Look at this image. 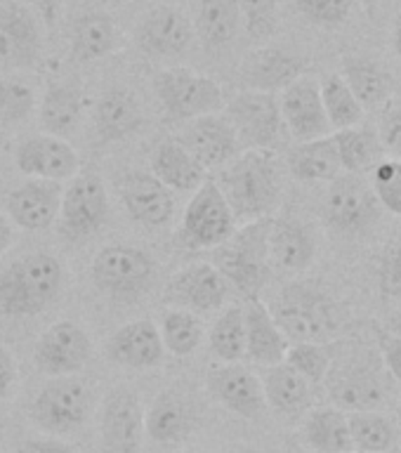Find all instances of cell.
Masks as SVG:
<instances>
[{"mask_svg":"<svg viewBox=\"0 0 401 453\" xmlns=\"http://www.w3.org/2000/svg\"><path fill=\"white\" fill-rule=\"evenodd\" d=\"M215 184L236 222L272 218L281 198V180L274 151H241L220 170Z\"/></svg>","mask_w":401,"mask_h":453,"instance_id":"obj_1","label":"cell"},{"mask_svg":"<svg viewBox=\"0 0 401 453\" xmlns=\"http://www.w3.org/2000/svg\"><path fill=\"white\" fill-rule=\"evenodd\" d=\"M269 311L290 342H333L343 326L331 296L312 281L286 283Z\"/></svg>","mask_w":401,"mask_h":453,"instance_id":"obj_2","label":"cell"},{"mask_svg":"<svg viewBox=\"0 0 401 453\" xmlns=\"http://www.w3.org/2000/svg\"><path fill=\"white\" fill-rule=\"evenodd\" d=\"M64 267L55 255L31 253L0 274V317H35L62 293Z\"/></svg>","mask_w":401,"mask_h":453,"instance_id":"obj_3","label":"cell"},{"mask_svg":"<svg viewBox=\"0 0 401 453\" xmlns=\"http://www.w3.org/2000/svg\"><path fill=\"white\" fill-rule=\"evenodd\" d=\"M272 219H255L246 222L239 232L232 234V239L225 241L222 246L212 248V267L225 276V281L241 290L243 296L260 297V290L269 281L272 265H269V226Z\"/></svg>","mask_w":401,"mask_h":453,"instance_id":"obj_4","label":"cell"},{"mask_svg":"<svg viewBox=\"0 0 401 453\" xmlns=\"http://www.w3.org/2000/svg\"><path fill=\"white\" fill-rule=\"evenodd\" d=\"M326 382L333 406L345 413L381 411L392 395V378L371 352H361V357H350L340 364L333 361Z\"/></svg>","mask_w":401,"mask_h":453,"instance_id":"obj_5","label":"cell"},{"mask_svg":"<svg viewBox=\"0 0 401 453\" xmlns=\"http://www.w3.org/2000/svg\"><path fill=\"white\" fill-rule=\"evenodd\" d=\"M222 116L229 120L241 151H274L286 144V126L279 111V95L241 90L225 102Z\"/></svg>","mask_w":401,"mask_h":453,"instance_id":"obj_6","label":"cell"},{"mask_svg":"<svg viewBox=\"0 0 401 453\" xmlns=\"http://www.w3.org/2000/svg\"><path fill=\"white\" fill-rule=\"evenodd\" d=\"M154 90L166 113L175 120H194L220 113L227 102L218 81L184 66L158 71L154 76Z\"/></svg>","mask_w":401,"mask_h":453,"instance_id":"obj_7","label":"cell"},{"mask_svg":"<svg viewBox=\"0 0 401 453\" xmlns=\"http://www.w3.org/2000/svg\"><path fill=\"white\" fill-rule=\"evenodd\" d=\"M90 416V392L81 378H50L28 406L35 427L50 434H71L81 430Z\"/></svg>","mask_w":401,"mask_h":453,"instance_id":"obj_8","label":"cell"},{"mask_svg":"<svg viewBox=\"0 0 401 453\" xmlns=\"http://www.w3.org/2000/svg\"><path fill=\"white\" fill-rule=\"evenodd\" d=\"M234 232L236 219L229 211V203L215 180H205L184 208L180 243L189 250H212L232 239Z\"/></svg>","mask_w":401,"mask_h":453,"instance_id":"obj_9","label":"cell"},{"mask_svg":"<svg viewBox=\"0 0 401 453\" xmlns=\"http://www.w3.org/2000/svg\"><path fill=\"white\" fill-rule=\"evenodd\" d=\"M59 234L66 241H85L106 225L109 194L97 173H78L62 191Z\"/></svg>","mask_w":401,"mask_h":453,"instance_id":"obj_10","label":"cell"},{"mask_svg":"<svg viewBox=\"0 0 401 453\" xmlns=\"http://www.w3.org/2000/svg\"><path fill=\"white\" fill-rule=\"evenodd\" d=\"M156 274L154 257L137 246L113 243L104 246L90 265V276L99 290L109 296H137Z\"/></svg>","mask_w":401,"mask_h":453,"instance_id":"obj_11","label":"cell"},{"mask_svg":"<svg viewBox=\"0 0 401 453\" xmlns=\"http://www.w3.org/2000/svg\"><path fill=\"white\" fill-rule=\"evenodd\" d=\"M324 198L326 222L340 234H361L381 218V203L364 175L343 173L328 182Z\"/></svg>","mask_w":401,"mask_h":453,"instance_id":"obj_12","label":"cell"},{"mask_svg":"<svg viewBox=\"0 0 401 453\" xmlns=\"http://www.w3.org/2000/svg\"><path fill=\"white\" fill-rule=\"evenodd\" d=\"M92 354L90 335L73 321H57L34 347V364L42 375L66 378L88 366Z\"/></svg>","mask_w":401,"mask_h":453,"instance_id":"obj_13","label":"cell"},{"mask_svg":"<svg viewBox=\"0 0 401 453\" xmlns=\"http://www.w3.org/2000/svg\"><path fill=\"white\" fill-rule=\"evenodd\" d=\"M279 111L290 140L310 142L328 137L333 133L326 119L319 81L314 76H300L279 92Z\"/></svg>","mask_w":401,"mask_h":453,"instance_id":"obj_14","label":"cell"},{"mask_svg":"<svg viewBox=\"0 0 401 453\" xmlns=\"http://www.w3.org/2000/svg\"><path fill=\"white\" fill-rule=\"evenodd\" d=\"M173 140L182 144L204 170L225 168L227 163H232L241 154L239 140L229 120L220 113L187 120V126Z\"/></svg>","mask_w":401,"mask_h":453,"instance_id":"obj_15","label":"cell"},{"mask_svg":"<svg viewBox=\"0 0 401 453\" xmlns=\"http://www.w3.org/2000/svg\"><path fill=\"white\" fill-rule=\"evenodd\" d=\"M205 388L211 396L239 418L258 420L267 409L260 378L251 368L236 364H215L205 375Z\"/></svg>","mask_w":401,"mask_h":453,"instance_id":"obj_16","label":"cell"},{"mask_svg":"<svg viewBox=\"0 0 401 453\" xmlns=\"http://www.w3.org/2000/svg\"><path fill=\"white\" fill-rule=\"evenodd\" d=\"M144 434V411L137 392L113 388L102 409V453H137Z\"/></svg>","mask_w":401,"mask_h":453,"instance_id":"obj_17","label":"cell"},{"mask_svg":"<svg viewBox=\"0 0 401 453\" xmlns=\"http://www.w3.org/2000/svg\"><path fill=\"white\" fill-rule=\"evenodd\" d=\"M14 165L21 175L62 184L64 180L78 175L81 158L69 142L42 133L21 142L14 151Z\"/></svg>","mask_w":401,"mask_h":453,"instance_id":"obj_18","label":"cell"},{"mask_svg":"<svg viewBox=\"0 0 401 453\" xmlns=\"http://www.w3.org/2000/svg\"><path fill=\"white\" fill-rule=\"evenodd\" d=\"M42 52L41 27L35 14L17 0L0 5V66L28 69Z\"/></svg>","mask_w":401,"mask_h":453,"instance_id":"obj_19","label":"cell"},{"mask_svg":"<svg viewBox=\"0 0 401 453\" xmlns=\"http://www.w3.org/2000/svg\"><path fill=\"white\" fill-rule=\"evenodd\" d=\"M229 296V283L218 269L205 262L177 272L163 290V303L187 311H212Z\"/></svg>","mask_w":401,"mask_h":453,"instance_id":"obj_20","label":"cell"},{"mask_svg":"<svg viewBox=\"0 0 401 453\" xmlns=\"http://www.w3.org/2000/svg\"><path fill=\"white\" fill-rule=\"evenodd\" d=\"M307 59L286 52L281 48H255L251 50L239 66V78L243 90L269 92L279 95L286 90L293 81L305 76Z\"/></svg>","mask_w":401,"mask_h":453,"instance_id":"obj_21","label":"cell"},{"mask_svg":"<svg viewBox=\"0 0 401 453\" xmlns=\"http://www.w3.org/2000/svg\"><path fill=\"white\" fill-rule=\"evenodd\" d=\"M119 194L127 215L149 229L168 225L173 219V212H175L173 191L158 182L151 173L135 170L123 175L119 182Z\"/></svg>","mask_w":401,"mask_h":453,"instance_id":"obj_22","label":"cell"},{"mask_svg":"<svg viewBox=\"0 0 401 453\" xmlns=\"http://www.w3.org/2000/svg\"><path fill=\"white\" fill-rule=\"evenodd\" d=\"M64 187L59 182L28 180L5 196V211L27 232H42L57 222Z\"/></svg>","mask_w":401,"mask_h":453,"instance_id":"obj_23","label":"cell"},{"mask_svg":"<svg viewBox=\"0 0 401 453\" xmlns=\"http://www.w3.org/2000/svg\"><path fill=\"white\" fill-rule=\"evenodd\" d=\"M191 24L187 14L175 7L161 5L144 14L135 31V41L144 55L175 57L182 55L191 42Z\"/></svg>","mask_w":401,"mask_h":453,"instance_id":"obj_24","label":"cell"},{"mask_svg":"<svg viewBox=\"0 0 401 453\" xmlns=\"http://www.w3.org/2000/svg\"><path fill=\"white\" fill-rule=\"evenodd\" d=\"M163 340L158 335V326L149 319L130 321L123 328L113 333L106 342V357L119 366L135 368H154L163 361Z\"/></svg>","mask_w":401,"mask_h":453,"instance_id":"obj_25","label":"cell"},{"mask_svg":"<svg viewBox=\"0 0 401 453\" xmlns=\"http://www.w3.org/2000/svg\"><path fill=\"white\" fill-rule=\"evenodd\" d=\"M243 324H246V359L262 368L276 366L286 359L290 340L283 335L260 297H251L243 304Z\"/></svg>","mask_w":401,"mask_h":453,"instance_id":"obj_26","label":"cell"},{"mask_svg":"<svg viewBox=\"0 0 401 453\" xmlns=\"http://www.w3.org/2000/svg\"><path fill=\"white\" fill-rule=\"evenodd\" d=\"M269 265L283 272H303L317 255V241L303 222L293 218L272 219L269 226Z\"/></svg>","mask_w":401,"mask_h":453,"instance_id":"obj_27","label":"cell"},{"mask_svg":"<svg viewBox=\"0 0 401 453\" xmlns=\"http://www.w3.org/2000/svg\"><path fill=\"white\" fill-rule=\"evenodd\" d=\"M265 402L274 413L283 418H297L307 413L314 402V385L281 361L276 366L265 368L262 375Z\"/></svg>","mask_w":401,"mask_h":453,"instance_id":"obj_28","label":"cell"},{"mask_svg":"<svg viewBox=\"0 0 401 453\" xmlns=\"http://www.w3.org/2000/svg\"><path fill=\"white\" fill-rule=\"evenodd\" d=\"M119 27L112 14L90 10L73 19L69 34V55L73 62H97L119 48Z\"/></svg>","mask_w":401,"mask_h":453,"instance_id":"obj_29","label":"cell"},{"mask_svg":"<svg viewBox=\"0 0 401 453\" xmlns=\"http://www.w3.org/2000/svg\"><path fill=\"white\" fill-rule=\"evenodd\" d=\"M290 175L300 182H333L340 177L343 163H340L338 147L333 142V133L328 137H319L310 142H296L286 154Z\"/></svg>","mask_w":401,"mask_h":453,"instance_id":"obj_30","label":"cell"},{"mask_svg":"<svg viewBox=\"0 0 401 453\" xmlns=\"http://www.w3.org/2000/svg\"><path fill=\"white\" fill-rule=\"evenodd\" d=\"M343 81L352 90L354 97L359 99L364 111L385 106L392 99V92H395L392 73L382 64L366 59V57H343Z\"/></svg>","mask_w":401,"mask_h":453,"instance_id":"obj_31","label":"cell"},{"mask_svg":"<svg viewBox=\"0 0 401 453\" xmlns=\"http://www.w3.org/2000/svg\"><path fill=\"white\" fill-rule=\"evenodd\" d=\"M92 120L102 142L123 140L142 126L140 102L135 99L133 92L120 88L106 90L95 104Z\"/></svg>","mask_w":401,"mask_h":453,"instance_id":"obj_32","label":"cell"},{"mask_svg":"<svg viewBox=\"0 0 401 453\" xmlns=\"http://www.w3.org/2000/svg\"><path fill=\"white\" fill-rule=\"evenodd\" d=\"M151 175L170 191H197L208 180L205 170L173 137L156 147L151 156Z\"/></svg>","mask_w":401,"mask_h":453,"instance_id":"obj_33","label":"cell"},{"mask_svg":"<svg viewBox=\"0 0 401 453\" xmlns=\"http://www.w3.org/2000/svg\"><path fill=\"white\" fill-rule=\"evenodd\" d=\"M303 441L314 453H352L350 420L345 411L319 406L307 411L303 423Z\"/></svg>","mask_w":401,"mask_h":453,"instance_id":"obj_34","label":"cell"},{"mask_svg":"<svg viewBox=\"0 0 401 453\" xmlns=\"http://www.w3.org/2000/svg\"><path fill=\"white\" fill-rule=\"evenodd\" d=\"M333 142L338 147L343 170L352 173V175H366L388 158L381 137L375 133V126L359 123L347 130H338V133H333Z\"/></svg>","mask_w":401,"mask_h":453,"instance_id":"obj_35","label":"cell"},{"mask_svg":"<svg viewBox=\"0 0 401 453\" xmlns=\"http://www.w3.org/2000/svg\"><path fill=\"white\" fill-rule=\"evenodd\" d=\"M83 116L81 90L66 83H50L41 102V127L45 134L66 140L76 133Z\"/></svg>","mask_w":401,"mask_h":453,"instance_id":"obj_36","label":"cell"},{"mask_svg":"<svg viewBox=\"0 0 401 453\" xmlns=\"http://www.w3.org/2000/svg\"><path fill=\"white\" fill-rule=\"evenodd\" d=\"M194 427L189 403L177 395H161L144 413V432L158 444H177Z\"/></svg>","mask_w":401,"mask_h":453,"instance_id":"obj_37","label":"cell"},{"mask_svg":"<svg viewBox=\"0 0 401 453\" xmlns=\"http://www.w3.org/2000/svg\"><path fill=\"white\" fill-rule=\"evenodd\" d=\"M352 451L357 453H395L399 446V427L381 411L347 413Z\"/></svg>","mask_w":401,"mask_h":453,"instance_id":"obj_38","label":"cell"},{"mask_svg":"<svg viewBox=\"0 0 401 453\" xmlns=\"http://www.w3.org/2000/svg\"><path fill=\"white\" fill-rule=\"evenodd\" d=\"M239 21L236 0H198L197 34L205 48H227L236 38Z\"/></svg>","mask_w":401,"mask_h":453,"instance_id":"obj_39","label":"cell"},{"mask_svg":"<svg viewBox=\"0 0 401 453\" xmlns=\"http://www.w3.org/2000/svg\"><path fill=\"white\" fill-rule=\"evenodd\" d=\"M319 92H321V104H324L326 119L333 133L347 130L364 123V106L354 97L352 90L347 88L343 76L338 73H326L319 78Z\"/></svg>","mask_w":401,"mask_h":453,"instance_id":"obj_40","label":"cell"},{"mask_svg":"<svg viewBox=\"0 0 401 453\" xmlns=\"http://www.w3.org/2000/svg\"><path fill=\"white\" fill-rule=\"evenodd\" d=\"M211 354L220 364H236L246 359V324H243V307L232 304L227 307L212 324L211 338Z\"/></svg>","mask_w":401,"mask_h":453,"instance_id":"obj_41","label":"cell"},{"mask_svg":"<svg viewBox=\"0 0 401 453\" xmlns=\"http://www.w3.org/2000/svg\"><path fill=\"white\" fill-rule=\"evenodd\" d=\"M158 335L163 340V347L175 357H189L204 342V324L194 311L187 310H168L163 311Z\"/></svg>","mask_w":401,"mask_h":453,"instance_id":"obj_42","label":"cell"},{"mask_svg":"<svg viewBox=\"0 0 401 453\" xmlns=\"http://www.w3.org/2000/svg\"><path fill=\"white\" fill-rule=\"evenodd\" d=\"M286 364L303 375L312 385H321L335 361L333 342H290L286 352Z\"/></svg>","mask_w":401,"mask_h":453,"instance_id":"obj_43","label":"cell"},{"mask_svg":"<svg viewBox=\"0 0 401 453\" xmlns=\"http://www.w3.org/2000/svg\"><path fill=\"white\" fill-rule=\"evenodd\" d=\"M368 175V184L381 208H388L392 215L401 218V158H385Z\"/></svg>","mask_w":401,"mask_h":453,"instance_id":"obj_44","label":"cell"},{"mask_svg":"<svg viewBox=\"0 0 401 453\" xmlns=\"http://www.w3.org/2000/svg\"><path fill=\"white\" fill-rule=\"evenodd\" d=\"M35 109V95L19 81H0V123H21Z\"/></svg>","mask_w":401,"mask_h":453,"instance_id":"obj_45","label":"cell"},{"mask_svg":"<svg viewBox=\"0 0 401 453\" xmlns=\"http://www.w3.org/2000/svg\"><path fill=\"white\" fill-rule=\"evenodd\" d=\"M239 14L253 41L272 38L276 31V0H236Z\"/></svg>","mask_w":401,"mask_h":453,"instance_id":"obj_46","label":"cell"},{"mask_svg":"<svg viewBox=\"0 0 401 453\" xmlns=\"http://www.w3.org/2000/svg\"><path fill=\"white\" fill-rule=\"evenodd\" d=\"M378 283L382 300H401V226L382 250Z\"/></svg>","mask_w":401,"mask_h":453,"instance_id":"obj_47","label":"cell"},{"mask_svg":"<svg viewBox=\"0 0 401 453\" xmlns=\"http://www.w3.org/2000/svg\"><path fill=\"white\" fill-rule=\"evenodd\" d=\"M297 10L317 27H340L350 17L354 0H296Z\"/></svg>","mask_w":401,"mask_h":453,"instance_id":"obj_48","label":"cell"},{"mask_svg":"<svg viewBox=\"0 0 401 453\" xmlns=\"http://www.w3.org/2000/svg\"><path fill=\"white\" fill-rule=\"evenodd\" d=\"M375 133L381 137V144L388 158H401V97H392L388 104L382 106Z\"/></svg>","mask_w":401,"mask_h":453,"instance_id":"obj_49","label":"cell"},{"mask_svg":"<svg viewBox=\"0 0 401 453\" xmlns=\"http://www.w3.org/2000/svg\"><path fill=\"white\" fill-rule=\"evenodd\" d=\"M375 342H378L382 366L389 373L392 382L401 389V338L392 335L385 326H375Z\"/></svg>","mask_w":401,"mask_h":453,"instance_id":"obj_50","label":"cell"},{"mask_svg":"<svg viewBox=\"0 0 401 453\" xmlns=\"http://www.w3.org/2000/svg\"><path fill=\"white\" fill-rule=\"evenodd\" d=\"M14 453H73V449L59 439H28Z\"/></svg>","mask_w":401,"mask_h":453,"instance_id":"obj_51","label":"cell"},{"mask_svg":"<svg viewBox=\"0 0 401 453\" xmlns=\"http://www.w3.org/2000/svg\"><path fill=\"white\" fill-rule=\"evenodd\" d=\"M14 378H17V366H14V357L7 352L5 347H0V399L7 396L12 388Z\"/></svg>","mask_w":401,"mask_h":453,"instance_id":"obj_52","label":"cell"},{"mask_svg":"<svg viewBox=\"0 0 401 453\" xmlns=\"http://www.w3.org/2000/svg\"><path fill=\"white\" fill-rule=\"evenodd\" d=\"M14 239V229H12V222L0 212V253H5L10 243Z\"/></svg>","mask_w":401,"mask_h":453,"instance_id":"obj_53","label":"cell"},{"mask_svg":"<svg viewBox=\"0 0 401 453\" xmlns=\"http://www.w3.org/2000/svg\"><path fill=\"white\" fill-rule=\"evenodd\" d=\"M38 3H41V12H42V17H45V21H48V24H52V21L57 19V14H59V10H62L66 0H38Z\"/></svg>","mask_w":401,"mask_h":453,"instance_id":"obj_54","label":"cell"},{"mask_svg":"<svg viewBox=\"0 0 401 453\" xmlns=\"http://www.w3.org/2000/svg\"><path fill=\"white\" fill-rule=\"evenodd\" d=\"M385 328H388V331L392 333V335L401 338V300H399V304H397V307H395V311L389 314L388 326H385Z\"/></svg>","mask_w":401,"mask_h":453,"instance_id":"obj_55","label":"cell"},{"mask_svg":"<svg viewBox=\"0 0 401 453\" xmlns=\"http://www.w3.org/2000/svg\"><path fill=\"white\" fill-rule=\"evenodd\" d=\"M395 50L401 59V12L397 14V21H395Z\"/></svg>","mask_w":401,"mask_h":453,"instance_id":"obj_56","label":"cell"},{"mask_svg":"<svg viewBox=\"0 0 401 453\" xmlns=\"http://www.w3.org/2000/svg\"><path fill=\"white\" fill-rule=\"evenodd\" d=\"M289 453H314V451H310V449H303V446H290Z\"/></svg>","mask_w":401,"mask_h":453,"instance_id":"obj_57","label":"cell"},{"mask_svg":"<svg viewBox=\"0 0 401 453\" xmlns=\"http://www.w3.org/2000/svg\"><path fill=\"white\" fill-rule=\"evenodd\" d=\"M397 427H399V434H401V402L397 406Z\"/></svg>","mask_w":401,"mask_h":453,"instance_id":"obj_58","label":"cell"},{"mask_svg":"<svg viewBox=\"0 0 401 453\" xmlns=\"http://www.w3.org/2000/svg\"><path fill=\"white\" fill-rule=\"evenodd\" d=\"M352 453H357V451H352Z\"/></svg>","mask_w":401,"mask_h":453,"instance_id":"obj_59","label":"cell"}]
</instances>
